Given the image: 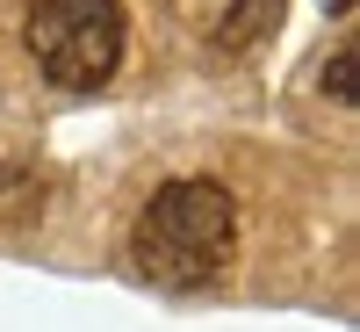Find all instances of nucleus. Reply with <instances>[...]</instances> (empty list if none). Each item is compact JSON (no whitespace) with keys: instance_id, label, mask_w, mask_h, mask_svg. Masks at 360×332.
<instances>
[{"instance_id":"f257e3e1","label":"nucleus","mask_w":360,"mask_h":332,"mask_svg":"<svg viewBox=\"0 0 360 332\" xmlns=\"http://www.w3.org/2000/svg\"><path fill=\"white\" fill-rule=\"evenodd\" d=\"M231 260H238V202L224 180L180 173L152 188V202L130 224V275L152 289H173V296L209 289L231 275Z\"/></svg>"},{"instance_id":"20e7f679","label":"nucleus","mask_w":360,"mask_h":332,"mask_svg":"<svg viewBox=\"0 0 360 332\" xmlns=\"http://www.w3.org/2000/svg\"><path fill=\"white\" fill-rule=\"evenodd\" d=\"M353 66H360V44L346 37V44L332 51V66H324V94H332V102H346V109L360 102V94H353Z\"/></svg>"},{"instance_id":"f03ea898","label":"nucleus","mask_w":360,"mask_h":332,"mask_svg":"<svg viewBox=\"0 0 360 332\" xmlns=\"http://www.w3.org/2000/svg\"><path fill=\"white\" fill-rule=\"evenodd\" d=\"M22 44L65 94H94L123 66V0H29Z\"/></svg>"},{"instance_id":"39448f33","label":"nucleus","mask_w":360,"mask_h":332,"mask_svg":"<svg viewBox=\"0 0 360 332\" xmlns=\"http://www.w3.org/2000/svg\"><path fill=\"white\" fill-rule=\"evenodd\" d=\"M15 180H22V159H8V152H0V195H8Z\"/></svg>"},{"instance_id":"423d86ee","label":"nucleus","mask_w":360,"mask_h":332,"mask_svg":"<svg viewBox=\"0 0 360 332\" xmlns=\"http://www.w3.org/2000/svg\"><path fill=\"white\" fill-rule=\"evenodd\" d=\"M324 8H332V15H353V8H360V0H324Z\"/></svg>"},{"instance_id":"7ed1b4c3","label":"nucleus","mask_w":360,"mask_h":332,"mask_svg":"<svg viewBox=\"0 0 360 332\" xmlns=\"http://www.w3.org/2000/svg\"><path fill=\"white\" fill-rule=\"evenodd\" d=\"M281 8H288V0H231V15H224V44H231V51L259 44L266 29H281Z\"/></svg>"}]
</instances>
